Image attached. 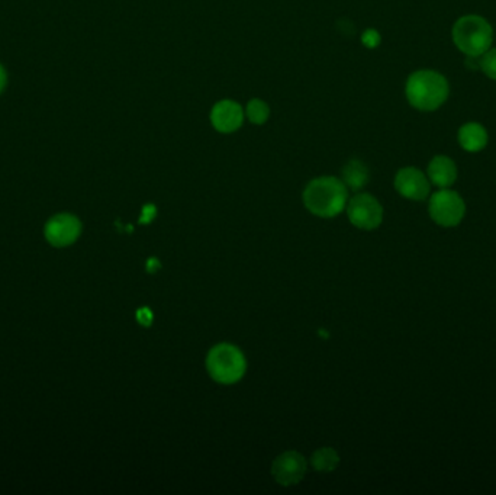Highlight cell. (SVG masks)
<instances>
[{
    "mask_svg": "<svg viewBox=\"0 0 496 495\" xmlns=\"http://www.w3.org/2000/svg\"><path fill=\"white\" fill-rule=\"evenodd\" d=\"M480 70L489 77L496 80V49H489L480 56Z\"/></svg>",
    "mask_w": 496,
    "mask_h": 495,
    "instance_id": "cell-16",
    "label": "cell"
},
{
    "mask_svg": "<svg viewBox=\"0 0 496 495\" xmlns=\"http://www.w3.org/2000/svg\"><path fill=\"white\" fill-rule=\"evenodd\" d=\"M348 190L343 180L331 176L314 179L304 190L305 208L321 218H334L347 206Z\"/></svg>",
    "mask_w": 496,
    "mask_h": 495,
    "instance_id": "cell-1",
    "label": "cell"
},
{
    "mask_svg": "<svg viewBox=\"0 0 496 495\" xmlns=\"http://www.w3.org/2000/svg\"><path fill=\"white\" fill-rule=\"evenodd\" d=\"M206 370L210 377L222 385H232L242 379L247 370L244 353L231 343L214 346L206 356Z\"/></svg>",
    "mask_w": 496,
    "mask_h": 495,
    "instance_id": "cell-3",
    "label": "cell"
},
{
    "mask_svg": "<svg viewBox=\"0 0 496 495\" xmlns=\"http://www.w3.org/2000/svg\"><path fill=\"white\" fill-rule=\"evenodd\" d=\"M347 215L350 223L364 231L376 230L383 221L381 202L368 193H357L347 202Z\"/></svg>",
    "mask_w": 496,
    "mask_h": 495,
    "instance_id": "cell-6",
    "label": "cell"
},
{
    "mask_svg": "<svg viewBox=\"0 0 496 495\" xmlns=\"http://www.w3.org/2000/svg\"><path fill=\"white\" fill-rule=\"evenodd\" d=\"M487 133L477 122H469L459 130V144L469 153H477L487 144Z\"/></svg>",
    "mask_w": 496,
    "mask_h": 495,
    "instance_id": "cell-12",
    "label": "cell"
},
{
    "mask_svg": "<svg viewBox=\"0 0 496 495\" xmlns=\"http://www.w3.org/2000/svg\"><path fill=\"white\" fill-rule=\"evenodd\" d=\"M244 119V113L241 106L232 101H221L218 102L211 113V121L215 130L224 134H229L237 131Z\"/></svg>",
    "mask_w": 496,
    "mask_h": 495,
    "instance_id": "cell-9",
    "label": "cell"
},
{
    "mask_svg": "<svg viewBox=\"0 0 496 495\" xmlns=\"http://www.w3.org/2000/svg\"><path fill=\"white\" fill-rule=\"evenodd\" d=\"M269 113H270V109H269L267 103L260 101V99H253L250 103L247 105L248 119H250L253 123H257V126H260V123H264L267 121Z\"/></svg>",
    "mask_w": 496,
    "mask_h": 495,
    "instance_id": "cell-15",
    "label": "cell"
},
{
    "mask_svg": "<svg viewBox=\"0 0 496 495\" xmlns=\"http://www.w3.org/2000/svg\"><path fill=\"white\" fill-rule=\"evenodd\" d=\"M405 92L413 108L431 112L447 101L450 89L443 74L434 70H420L409 76Z\"/></svg>",
    "mask_w": 496,
    "mask_h": 495,
    "instance_id": "cell-2",
    "label": "cell"
},
{
    "mask_svg": "<svg viewBox=\"0 0 496 495\" xmlns=\"http://www.w3.org/2000/svg\"><path fill=\"white\" fill-rule=\"evenodd\" d=\"M428 211L434 223L448 228L462 223L466 214V205L458 192L445 188L431 196Z\"/></svg>",
    "mask_w": 496,
    "mask_h": 495,
    "instance_id": "cell-5",
    "label": "cell"
},
{
    "mask_svg": "<svg viewBox=\"0 0 496 495\" xmlns=\"http://www.w3.org/2000/svg\"><path fill=\"white\" fill-rule=\"evenodd\" d=\"M311 464L319 472H333L340 464L339 453L333 447L318 449L311 458Z\"/></svg>",
    "mask_w": 496,
    "mask_h": 495,
    "instance_id": "cell-14",
    "label": "cell"
},
{
    "mask_svg": "<svg viewBox=\"0 0 496 495\" xmlns=\"http://www.w3.org/2000/svg\"><path fill=\"white\" fill-rule=\"evenodd\" d=\"M80 230L81 225L76 217L58 215L47 224L46 235L48 241L54 245H67L78 237Z\"/></svg>",
    "mask_w": 496,
    "mask_h": 495,
    "instance_id": "cell-10",
    "label": "cell"
},
{
    "mask_svg": "<svg viewBox=\"0 0 496 495\" xmlns=\"http://www.w3.org/2000/svg\"><path fill=\"white\" fill-rule=\"evenodd\" d=\"M368 182V170L360 160H350L343 169V183L353 189L360 190Z\"/></svg>",
    "mask_w": 496,
    "mask_h": 495,
    "instance_id": "cell-13",
    "label": "cell"
},
{
    "mask_svg": "<svg viewBox=\"0 0 496 495\" xmlns=\"http://www.w3.org/2000/svg\"><path fill=\"white\" fill-rule=\"evenodd\" d=\"M395 188L399 195L410 200L427 199L431 189L427 176L415 168L401 169L395 176Z\"/></svg>",
    "mask_w": 496,
    "mask_h": 495,
    "instance_id": "cell-8",
    "label": "cell"
},
{
    "mask_svg": "<svg viewBox=\"0 0 496 495\" xmlns=\"http://www.w3.org/2000/svg\"><path fill=\"white\" fill-rule=\"evenodd\" d=\"M453 41L466 56L480 57L492 46L493 29L485 18L467 15L454 24Z\"/></svg>",
    "mask_w": 496,
    "mask_h": 495,
    "instance_id": "cell-4",
    "label": "cell"
},
{
    "mask_svg": "<svg viewBox=\"0 0 496 495\" xmlns=\"http://www.w3.org/2000/svg\"><path fill=\"white\" fill-rule=\"evenodd\" d=\"M306 466V461L301 453L287 450L274 459L272 465V475L283 486L296 485L304 479Z\"/></svg>",
    "mask_w": 496,
    "mask_h": 495,
    "instance_id": "cell-7",
    "label": "cell"
},
{
    "mask_svg": "<svg viewBox=\"0 0 496 495\" xmlns=\"http://www.w3.org/2000/svg\"><path fill=\"white\" fill-rule=\"evenodd\" d=\"M465 66H466L469 70H472V71L480 70V60H479V57H470V56H467V58H466V61H465Z\"/></svg>",
    "mask_w": 496,
    "mask_h": 495,
    "instance_id": "cell-18",
    "label": "cell"
},
{
    "mask_svg": "<svg viewBox=\"0 0 496 495\" xmlns=\"http://www.w3.org/2000/svg\"><path fill=\"white\" fill-rule=\"evenodd\" d=\"M363 44L368 49H376L379 44H381V35L378 31L375 29H367L364 34H363Z\"/></svg>",
    "mask_w": 496,
    "mask_h": 495,
    "instance_id": "cell-17",
    "label": "cell"
},
{
    "mask_svg": "<svg viewBox=\"0 0 496 495\" xmlns=\"http://www.w3.org/2000/svg\"><path fill=\"white\" fill-rule=\"evenodd\" d=\"M5 85H6V73H5L4 67H2V66H0V92H2V91H4Z\"/></svg>",
    "mask_w": 496,
    "mask_h": 495,
    "instance_id": "cell-19",
    "label": "cell"
},
{
    "mask_svg": "<svg viewBox=\"0 0 496 495\" xmlns=\"http://www.w3.org/2000/svg\"><path fill=\"white\" fill-rule=\"evenodd\" d=\"M428 178L438 188H448L458 179V168L450 157L437 155L428 164Z\"/></svg>",
    "mask_w": 496,
    "mask_h": 495,
    "instance_id": "cell-11",
    "label": "cell"
}]
</instances>
